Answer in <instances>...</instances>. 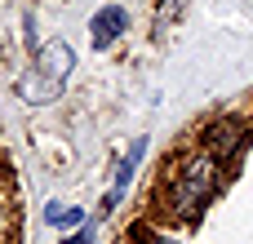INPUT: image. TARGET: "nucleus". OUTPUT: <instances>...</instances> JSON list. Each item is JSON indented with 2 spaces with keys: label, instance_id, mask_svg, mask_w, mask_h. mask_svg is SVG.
I'll return each mask as SVG.
<instances>
[{
  "label": "nucleus",
  "instance_id": "f257e3e1",
  "mask_svg": "<svg viewBox=\"0 0 253 244\" xmlns=\"http://www.w3.org/2000/svg\"><path fill=\"white\" fill-rule=\"evenodd\" d=\"M218 169H222V160H218V151L209 147V138H205L200 147L182 151V156L160 173V182H156V209H160L169 222L191 218V213L213 196Z\"/></svg>",
  "mask_w": 253,
  "mask_h": 244
},
{
  "label": "nucleus",
  "instance_id": "f03ea898",
  "mask_svg": "<svg viewBox=\"0 0 253 244\" xmlns=\"http://www.w3.org/2000/svg\"><path fill=\"white\" fill-rule=\"evenodd\" d=\"M0 244H22V191L4 142H0Z\"/></svg>",
  "mask_w": 253,
  "mask_h": 244
},
{
  "label": "nucleus",
  "instance_id": "7ed1b4c3",
  "mask_svg": "<svg viewBox=\"0 0 253 244\" xmlns=\"http://www.w3.org/2000/svg\"><path fill=\"white\" fill-rule=\"evenodd\" d=\"M71 44L67 40H53V44H44L40 49V58H36V71H40V80L49 84V89H58L62 80H67V71H71Z\"/></svg>",
  "mask_w": 253,
  "mask_h": 244
},
{
  "label": "nucleus",
  "instance_id": "20e7f679",
  "mask_svg": "<svg viewBox=\"0 0 253 244\" xmlns=\"http://www.w3.org/2000/svg\"><path fill=\"white\" fill-rule=\"evenodd\" d=\"M129 27V13L120 9V4H107V9H98L93 13V27H89V36H93V49H107L120 31Z\"/></svg>",
  "mask_w": 253,
  "mask_h": 244
},
{
  "label": "nucleus",
  "instance_id": "39448f33",
  "mask_svg": "<svg viewBox=\"0 0 253 244\" xmlns=\"http://www.w3.org/2000/svg\"><path fill=\"white\" fill-rule=\"evenodd\" d=\"M80 218H84V213H80V209H71V204H62V209H58V204H49V209H44V222H49V227H76Z\"/></svg>",
  "mask_w": 253,
  "mask_h": 244
},
{
  "label": "nucleus",
  "instance_id": "423d86ee",
  "mask_svg": "<svg viewBox=\"0 0 253 244\" xmlns=\"http://www.w3.org/2000/svg\"><path fill=\"white\" fill-rule=\"evenodd\" d=\"M67 244H93V227H80V231H76Z\"/></svg>",
  "mask_w": 253,
  "mask_h": 244
},
{
  "label": "nucleus",
  "instance_id": "0eeeda50",
  "mask_svg": "<svg viewBox=\"0 0 253 244\" xmlns=\"http://www.w3.org/2000/svg\"><path fill=\"white\" fill-rule=\"evenodd\" d=\"M178 4H182V0H169V9H160V22H169V18H173V9H178Z\"/></svg>",
  "mask_w": 253,
  "mask_h": 244
}]
</instances>
